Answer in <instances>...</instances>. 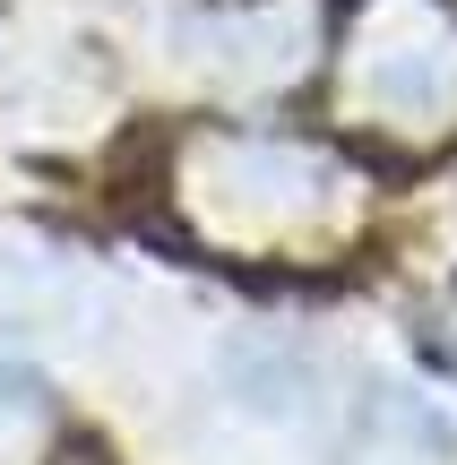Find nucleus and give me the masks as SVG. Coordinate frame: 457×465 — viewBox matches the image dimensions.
Segmentation results:
<instances>
[{"mask_svg":"<svg viewBox=\"0 0 457 465\" xmlns=\"http://www.w3.org/2000/svg\"><path fill=\"white\" fill-rule=\"evenodd\" d=\"M345 104L380 130H457L449 0H363L345 26Z\"/></svg>","mask_w":457,"mask_h":465,"instance_id":"f257e3e1","label":"nucleus"},{"mask_svg":"<svg viewBox=\"0 0 457 465\" xmlns=\"http://www.w3.org/2000/svg\"><path fill=\"white\" fill-rule=\"evenodd\" d=\"M199 190L207 199H242L233 242H311L354 216V173L328 147H293V138H207L199 147Z\"/></svg>","mask_w":457,"mask_h":465,"instance_id":"f03ea898","label":"nucleus"},{"mask_svg":"<svg viewBox=\"0 0 457 465\" xmlns=\"http://www.w3.org/2000/svg\"><path fill=\"white\" fill-rule=\"evenodd\" d=\"M35 431H44V388L17 362H0V449H26Z\"/></svg>","mask_w":457,"mask_h":465,"instance_id":"7ed1b4c3","label":"nucleus"}]
</instances>
